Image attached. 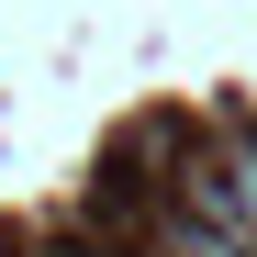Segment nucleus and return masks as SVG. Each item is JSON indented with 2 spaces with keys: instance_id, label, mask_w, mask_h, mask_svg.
<instances>
[{
  "instance_id": "f257e3e1",
  "label": "nucleus",
  "mask_w": 257,
  "mask_h": 257,
  "mask_svg": "<svg viewBox=\"0 0 257 257\" xmlns=\"http://www.w3.org/2000/svg\"><path fill=\"white\" fill-rule=\"evenodd\" d=\"M168 257H257V246L224 235V224H179V235H168Z\"/></svg>"
}]
</instances>
